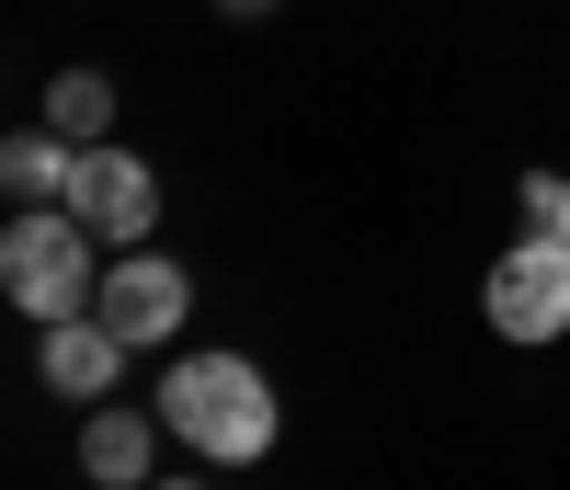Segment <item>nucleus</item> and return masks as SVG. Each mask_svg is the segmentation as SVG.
<instances>
[{
  "label": "nucleus",
  "mask_w": 570,
  "mask_h": 490,
  "mask_svg": "<svg viewBox=\"0 0 570 490\" xmlns=\"http://www.w3.org/2000/svg\"><path fill=\"white\" fill-rule=\"evenodd\" d=\"M160 422H171L206 468H263L274 433H285V411H274V388H263L252 354H183V365L160 376Z\"/></svg>",
  "instance_id": "obj_1"
},
{
  "label": "nucleus",
  "mask_w": 570,
  "mask_h": 490,
  "mask_svg": "<svg viewBox=\"0 0 570 490\" xmlns=\"http://www.w3.org/2000/svg\"><path fill=\"white\" fill-rule=\"evenodd\" d=\"M91 239L69 206H23L12 228H0V285H12V308L23 320H80L91 297H104V274H91Z\"/></svg>",
  "instance_id": "obj_2"
},
{
  "label": "nucleus",
  "mask_w": 570,
  "mask_h": 490,
  "mask_svg": "<svg viewBox=\"0 0 570 490\" xmlns=\"http://www.w3.org/2000/svg\"><path fill=\"white\" fill-rule=\"evenodd\" d=\"M480 308H491L502 342H559V331H570V239H537V228H525V239L491 263Z\"/></svg>",
  "instance_id": "obj_3"
},
{
  "label": "nucleus",
  "mask_w": 570,
  "mask_h": 490,
  "mask_svg": "<svg viewBox=\"0 0 570 490\" xmlns=\"http://www.w3.org/2000/svg\"><path fill=\"white\" fill-rule=\"evenodd\" d=\"M58 206H69L91 239L137 252V239H149V217H160V171L137 160V149H80V171H69V194H58Z\"/></svg>",
  "instance_id": "obj_4"
},
{
  "label": "nucleus",
  "mask_w": 570,
  "mask_h": 490,
  "mask_svg": "<svg viewBox=\"0 0 570 490\" xmlns=\"http://www.w3.org/2000/svg\"><path fill=\"white\" fill-rule=\"evenodd\" d=\"M183 308H195V274H183L171 252H126V263L104 274V297H91V320H104L126 354L171 342V331H183Z\"/></svg>",
  "instance_id": "obj_5"
},
{
  "label": "nucleus",
  "mask_w": 570,
  "mask_h": 490,
  "mask_svg": "<svg viewBox=\"0 0 570 490\" xmlns=\"http://www.w3.org/2000/svg\"><path fill=\"white\" fill-rule=\"evenodd\" d=\"M35 365H46V388H58V400H104L115 365H126V342L80 308V320H46V354H35Z\"/></svg>",
  "instance_id": "obj_6"
},
{
  "label": "nucleus",
  "mask_w": 570,
  "mask_h": 490,
  "mask_svg": "<svg viewBox=\"0 0 570 490\" xmlns=\"http://www.w3.org/2000/svg\"><path fill=\"white\" fill-rule=\"evenodd\" d=\"M149 468H160V433L137 422V411H104V400H91V422H80V479H91V490H149Z\"/></svg>",
  "instance_id": "obj_7"
},
{
  "label": "nucleus",
  "mask_w": 570,
  "mask_h": 490,
  "mask_svg": "<svg viewBox=\"0 0 570 490\" xmlns=\"http://www.w3.org/2000/svg\"><path fill=\"white\" fill-rule=\"evenodd\" d=\"M69 171H80V149H69L58 126H23L12 149H0V183H12V206H58Z\"/></svg>",
  "instance_id": "obj_8"
},
{
  "label": "nucleus",
  "mask_w": 570,
  "mask_h": 490,
  "mask_svg": "<svg viewBox=\"0 0 570 490\" xmlns=\"http://www.w3.org/2000/svg\"><path fill=\"white\" fill-rule=\"evenodd\" d=\"M46 126H58L69 149H104V126H115V80H104V69H58V80H46Z\"/></svg>",
  "instance_id": "obj_9"
},
{
  "label": "nucleus",
  "mask_w": 570,
  "mask_h": 490,
  "mask_svg": "<svg viewBox=\"0 0 570 490\" xmlns=\"http://www.w3.org/2000/svg\"><path fill=\"white\" fill-rule=\"evenodd\" d=\"M525 228L537 239H570V171H525Z\"/></svg>",
  "instance_id": "obj_10"
},
{
  "label": "nucleus",
  "mask_w": 570,
  "mask_h": 490,
  "mask_svg": "<svg viewBox=\"0 0 570 490\" xmlns=\"http://www.w3.org/2000/svg\"><path fill=\"white\" fill-rule=\"evenodd\" d=\"M217 12H228V23H252V12H274V0H217Z\"/></svg>",
  "instance_id": "obj_11"
},
{
  "label": "nucleus",
  "mask_w": 570,
  "mask_h": 490,
  "mask_svg": "<svg viewBox=\"0 0 570 490\" xmlns=\"http://www.w3.org/2000/svg\"><path fill=\"white\" fill-rule=\"evenodd\" d=\"M149 490H206V479H149Z\"/></svg>",
  "instance_id": "obj_12"
}]
</instances>
